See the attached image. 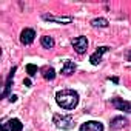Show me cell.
<instances>
[{"label": "cell", "instance_id": "obj_8", "mask_svg": "<svg viewBox=\"0 0 131 131\" xmlns=\"http://www.w3.org/2000/svg\"><path fill=\"white\" fill-rule=\"evenodd\" d=\"M80 131H103V125L97 120H90L80 125Z\"/></svg>", "mask_w": 131, "mask_h": 131}, {"label": "cell", "instance_id": "obj_16", "mask_svg": "<svg viewBox=\"0 0 131 131\" xmlns=\"http://www.w3.org/2000/svg\"><path fill=\"white\" fill-rule=\"evenodd\" d=\"M26 73L32 77V76H36L37 74V67H36V65H32V63H28L26 65Z\"/></svg>", "mask_w": 131, "mask_h": 131}, {"label": "cell", "instance_id": "obj_4", "mask_svg": "<svg viewBox=\"0 0 131 131\" xmlns=\"http://www.w3.org/2000/svg\"><path fill=\"white\" fill-rule=\"evenodd\" d=\"M23 123L19 119H9L8 122L2 123V131H22Z\"/></svg>", "mask_w": 131, "mask_h": 131}, {"label": "cell", "instance_id": "obj_2", "mask_svg": "<svg viewBox=\"0 0 131 131\" xmlns=\"http://www.w3.org/2000/svg\"><path fill=\"white\" fill-rule=\"evenodd\" d=\"M52 122L59 129H71L74 126V119L70 114H54Z\"/></svg>", "mask_w": 131, "mask_h": 131}, {"label": "cell", "instance_id": "obj_6", "mask_svg": "<svg viewBox=\"0 0 131 131\" xmlns=\"http://www.w3.org/2000/svg\"><path fill=\"white\" fill-rule=\"evenodd\" d=\"M36 39V31L31 29V28H25L22 32H20V42L23 45H31Z\"/></svg>", "mask_w": 131, "mask_h": 131}, {"label": "cell", "instance_id": "obj_13", "mask_svg": "<svg viewBox=\"0 0 131 131\" xmlns=\"http://www.w3.org/2000/svg\"><path fill=\"white\" fill-rule=\"evenodd\" d=\"M40 43H42V46L46 48V49H51V48H54V45H56L54 39L49 37V36H43V37H40Z\"/></svg>", "mask_w": 131, "mask_h": 131}, {"label": "cell", "instance_id": "obj_12", "mask_svg": "<svg viewBox=\"0 0 131 131\" xmlns=\"http://www.w3.org/2000/svg\"><path fill=\"white\" fill-rule=\"evenodd\" d=\"M16 67L9 71V74H8V79H6V83H5V91H3V97H6L8 94H9V90H11V85H13V80H14V73H16Z\"/></svg>", "mask_w": 131, "mask_h": 131}, {"label": "cell", "instance_id": "obj_18", "mask_svg": "<svg viewBox=\"0 0 131 131\" xmlns=\"http://www.w3.org/2000/svg\"><path fill=\"white\" fill-rule=\"evenodd\" d=\"M16 100H17V96H16V94L9 96V102H16Z\"/></svg>", "mask_w": 131, "mask_h": 131}, {"label": "cell", "instance_id": "obj_7", "mask_svg": "<svg viewBox=\"0 0 131 131\" xmlns=\"http://www.w3.org/2000/svg\"><path fill=\"white\" fill-rule=\"evenodd\" d=\"M108 49H110V46H99V48L91 54V57H90L91 65H94V67H96V65H99V63H100V60H102V56H103Z\"/></svg>", "mask_w": 131, "mask_h": 131}, {"label": "cell", "instance_id": "obj_15", "mask_svg": "<svg viewBox=\"0 0 131 131\" xmlns=\"http://www.w3.org/2000/svg\"><path fill=\"white\" fill-rule=\"evenodd\" d=\"M91 25L93 26H96V28H106L108 26V20L106 19H94L93 22H91Z\"/></svg>", "mask_w": 131, "mask_h": 131}, {"label": "cell", "instance_id": "obj_9", "mask_svg": "<svg viewBox=\"0 0 131 131\" xmlns=\"http://www.w3.org/2000/svg\"><path fill=\"white\" fill-rule=\"evenodd\" d=\"M43 17V20H48V22H56V23H62V25H67V23H71L74 19L73 17H60V16H51V14H43L42 16Z\"/></svg>", "mask_w": 131, "mask_h": 131}, {"label": "cell", "instance_id": "obj_11", "mask_svg": "<svg viewBox=\"0 0 131 131\" xmlns=\"http://www.w3.org/2000/svg\"><path fill=\"white\" fill-rule=\"evenodd\" d=\"M77 70V67H76V63L74 62H71V60H67L63 63V67H62V70H60V74L62 76H71V74H74V71Z\"/></svg>", "mask_w": 131, "mask_h": 131}, {"label": "cell", "instance_id": "obj_14", "mask_svg": "<svg viewBox=\"0 0 131 131\" xmlns=\"http://www.w3.org/2000/svg\"><path fill=\"white\" fill-rule=\"evenodd\" d=\"M42 73H43V79L45 80H54V77H56V71H54L52 67H45L42 70Z\"/></svg>", "mask_w": 131, "mask_h": 131}, {"label": "cell", "instance_id": "obj_1", "mask_svg": "<svg viewBox=\"0 0 131 131\" xmlns=\"http://www.w3.org/2000/svg\"><path fill=\"white\" fill-rule=\"evenodd\" d=\"M56 102L63 110H74L79 103V94L74 90H62L56 94Z\"/></svg>", "mask_w": 131, "mask_h": 131}, {"label": "cell", "instance_id": "obj_5", "mask_svg": "<svg viewBox=\"0 0 131 131\" xmlns=\"http://www.w3.org/2000/svg\"><path fill=\"white\" fill-rule=\"evenodd\" d=\"M111 105L119 110V111H125V113H129L131 114V102L128 100H123V99H111Z\"/></svg>", "mask_w": 131, "mask_h": 131}, {"label": "cell", "instance_id": "obj_10", "mask_svg": "<svg viewBox=\"0 0 131 131\" xmlns=\"http://www.w3.org/2000/svg\"><path fill=\"white\" fill-rule=\"evenodd\" d=\"M126 123H128V120H126L125 117H122V116L114 117V119L111 120V123H110V129H111V131H119V129L125 128Z\"/></svg>", "mask_w": 131, "mask_h": 131}, {"label": "cell", "instance_id": "obj_3", "mask_svg": "<svg viewBox=\"0 0 131 131\" xmlns=\"http://www.w3.org/2000/svg\"><path fill=\"white\" fill-rule=\"evenodd\" d=\"M71 45H73V48H74V51L77 54H83L86 51V48H88V39L85 36L76 37V39L71 40Z\"/></svg>", "mask_w": 131, "mask_h": 131}, {"label": "cell", "instance_id": "obj_17", "mask_svg": "<svg viewBox=\"0 0 131 131\" xmlns=\"http://www.w3.org/2000/svg\"><path fill=\"white\" fill-rule=\"evenodd\" d=\"M23 83H25L26 86H31V79H25V80H23Z\"/></svg>", "mask_w": 131, "mask_h": 131}]
</instances>
